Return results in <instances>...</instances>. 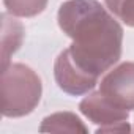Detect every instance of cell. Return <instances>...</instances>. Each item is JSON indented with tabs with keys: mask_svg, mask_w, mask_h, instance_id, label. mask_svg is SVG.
Instances as JSON below:
<instances>
[{
	"mask_svg": "<svg viewBox=\"0 0 134 134\" xmlns=\"http://www.w3.org/2000/svg\"><path fill=\"white\" fill-rule=\"evenodd\" d=\"M60 30L73 40L66 47L84 71L99 79L121 57L123 27L98 0H68L57 13Z\"/></svg>",
	"mask_w": 134,
	"mask_h": 134,
	"instance_id": "1",
	"label": "cell"
},
{
	"mask_svg": "<svg viewBox=\"0 0 134 134\" xmlns=\"http://www.w3.org/2000/svg\"><path fill=\"white\" fill-rule=\"evenodd\" d=\"M43 84L40 76L24 63H10L2 71V114L19 118L40 104Z\"/></svg>",
	"mask_w": 134,
	"mask_h": 134,
	"instance_id": "2",
	"label": "cell"
},
{
	"mask_svg": "<svg viewBox=\"0 0 134 134\" xmlns=\"http://www.w3.org/2000/svg\"><path fill=\"white\" fill-rule=\"evenodd\" d=\"M79 110L92 123L99 126L96 132H115L131 129L128 125L129 110L110 101L101 90L85 96L79 103Z\"/></svg>",
	"mask_w": 134,
	"mask_h": 134,
	"instance_id": "3",
	"label": "cell"
},
{
	"mask_svg": "<svg viewBox=\"0 0 134 134\" xmlns=\"http://www.w3.org/2000/svg\"><path fill=\"white\" fill-rule=\"evenodd\" d=\"M54 77L60 90L71 96H82L92 92L99 79L93 77L70 57L68 51L63 49L54 63Z\"/></svg>",
	"mask_w": 134,
	"mask_h": 134,
	"instance_id": "4",
	"label": "cell"
},
{
	"mask_svg": "<svg viewBox=\"0 0 134 134\" xmlns=\"http://www.w3.org/2000/svg\"><path fill=\"white\" fill-rule=\"evenodd\" d=\"M99 90L120 107L134 110V62H123L110 70L101 79Z\"/></svg>",
	"mask_w": 134,
	"mask_h": 134,
	"instance_id": "5",
	"label": "cell"
},
{
	"mask_svg": "<svg viewBox=\"0 0 134 134\" xmlns=\"http://www.w3.org/2000/svg\"><path fill=\"white\" fill-rule=\"evenodd\" d=\"M24 40V27L7 13L2 14V60L3 66L10 65V57L21 47Z\"/></svg>",
	"mask_w": 134,
	"mask_h": 134,
	"instance_id": "6",
	"label": "cell"
},
{
	"mask_svg": "<svg viewBox=\"0 0 134 134\" xmlns=\"http://www.w3.org/2000/svg\"><path fill=\"white\" fill-rule=\"evenodd\" d=\"M40 131H54V132H87V126L82 120L73 112H55L46 117L40 126Z\"/></svg>",
	"mask_w": 134,
	"mask_h": 134,
	"instance_id": "7",
	"label": "cell"
},
{
	"mask_svg": "<svg viewBox=\"0 0 134 134\" xmlns=\"http://www.w3.org/2000/svg\"><path fill=\"white\" fill-rule=\"evenodd\" d=\"M7 11L18 18H33L41 14L46 7L47 0H3Z\"/></svg>",
	"mask_w": 134,
	"mask_h": 134,
	"instance_id": "8",
	"label": "cell"
},
{
	"mask_svg": "<svg viewBox=\"0 0 134 134\" xmlns=\"http://www.w3.org/2000/svg\"><path fill=\"white\" fill-rule=\"evenodd\" d=\"M109 11L128 27H134V0H104Z\"/></svg>",
	"mask_w": 134,
	"mask_h": 134,
	"instance_id": "9",
	"label": "cell"
}]
</instances>
